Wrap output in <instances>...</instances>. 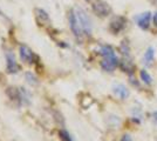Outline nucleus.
Segmentation results:
<instances>
[{"label":"nucleus","mask_w":157,"mask_h":141,"mask_svg":"<svg viewBox=\"0 0 157 141\" xmlns=\"http://www.w3.org/2000/svg\"><path fill=\"white\" fill-rule=\"evenodd\" d=\"M98 53L103 57V60L101 61V67L105 72H113L118 65V59L115 54V51L110 46H101L98 49Z\"/></svg>","instance_id":"1"},{"label":"nucleus","mask_w":157,"mask_h":141,"mask_svg":"<svg viewBox=\"0 0 157 141\" xmlns=\"http://www.w3.org/2000/svg\"><path fill=\"white\" fill-rule=\"evenodd\" d=\"M7 95L11 100L18 102V105H28L29 104V94L25 91V88H8Z\"/></svg>","instance_id":"2"},{"label":"nucleus","mask_w":157,"mask_h":141,"mask_svg":"<svg viewBox=\"0 0 157 141\" xmlns=\"http://www.w3.org/2000/svg\"><path fill=\"white\" fill-rule=\"evenodd\" d=\"M75 13H76V17H78V20L80 22V26L82 28V32L86 35H90L93 31V25H92V20L90 18L88 17V14L86 13L85 10L82 8H76L74 10Z\"/></svg>","instance_id":"3"},{"label":"nucleus","mask_w":157,"mask_h":141,"mask_svg":"<svg viewBox=\"0 0 157 141\" xmlns=\"http://www.w3.org/2000/svg\"><path fill=\"white\" fill-rule=\"evenodd\" d=\"M19 53L21 60L26 64H34L35 61H38V57L34 54L32 49L26 45H21L19 48Z\"/></svg>","instance_id":"4"},{"label":"nucleus","mask_w":157,"mask_h":141,"mask_svg":"<svg viewBox=\"0 0 157 141\" xmlns=\"http://www.w3.org/2000/svg\"><path fill=\"white\" fill-rule=\"evenodd\" d=\"M69 27H71L72 32L74 33V35L76 38H81L82 37L83 32H82V28L80 26V22H78V17H76V13H75L74 10L71 11V13H69Z\"/></svg>","instance_id":"5"},{"label":"nucleus","mask_w":157,"mask_h":141,"mask_svg":"<svg viewBox=\"0 0 157 141\" xmlns=\"http://www.w3.org/2000/svg\"><path fill=\"white\" fill-rule=\"evenodd\" d=\"M19 65L15 60V57L12 52L6 53V72L8 74H15L19 72Z\"/></svg>","instance_id":"6"},{"label":"nucleus","mask_w":157,"mask_h":141,"mask_svg":"<svg viewBox=\"0 0 157 141\" xmlns=\"http://www.w3.org/2000/svg\"><path fill=\"white\" fill-rule=\"evenodd\" d=\"M93 11L98 14V17H107L110 13V7L107 2L98 0L93 5Z\"/></svg>","instance_id":"7"},{"label":"nucleus","mask_w":157,"mask_h":141,"mask_svg":"<svg viewBox=\"0 0 157 141\" xmlns=\"http://www.w3.org/2000/svg\"><path fill=\"white\" fill-rule=\"evenodd\" d=\"M150 20H151L150 12H145V13H142V14H140V15H136V17H135V21H136L137 26L141 27L142 29H148V28H149Z\"/></svg>","instance_id":"8"},{"label":"nucleus","mask_w":157,"mask_h":141,"mask_svg":"<svg viewBox=\"0 0 157 141\" xmlns=\"http://www.w3.org/2000/svg\"><path fill=\"white\" fill-rule=\"evenodd\" d=\"M125 26V19L123 17H116L114 18L110 22V31L113 33H118L121 32Z\"/></svg>","instance_id":"9"},{"label":"nucleus","mask_w":157,"mask_h":141,"mask_svg":"<svg viewBox=\"0 0 157 141\" xmlns=\"http://www.w3.org/2000/svg\"><path fill=\"white\" fill-rule=\"evenodd\" d=\"M113 91H114V93L116 94V96H118L122 100H124L129 96V91L127 89L124 85H115L113 87Z\"/></svg>","instance_id":"10"},{"label":"nucleus","mask_w":157,"mask_h":141,"mask_svg":"<svg viewBox=\"0 0 157 141\" xmlns=\"http://www.w3.org/2000/svg\"><path fill=\"white\" fill-rule=\"evenodd\" d=\"M154 57H155V52H154V48L152 47H149L147 49V52L144 54L143 58V64L147 66V67H150L154 62Z\"/></svg>","instance_id":"11"},{"label":"nucleus","mask_w":157,"mask_h":141,"mask_svg":"<svg viewBox=\"0 0 157 141\" xmlns=\"http://www.w3.org/2000/svg\"><path fill=\"white\" fill-rule=\"evenodd\" d=\"M140 74H141V79L143 80L144 84H147V85H151L152 84V78H151L150 74L148 73L145 69H142Z\"/></svg>","instance_id":"12"},{"label":"nucleus","mask_w":157,"mask_h":141,"mask_svg":"<svg viewBox=\"0 0 157 141\" xmlns=\"http://www.w3.org/2000/svg\"><path fill=\"white\" fill-rule=\"evenodd\" d=\"M59 136H60V140L61 141H73L71 134H69L66 129H61V131H60Z\"/></svg>","instance_id":"13"},{"label":"nucleus","mask_w":157,"mask_h":141,"mask_svg":"<svg viewBox=\"0 0 157 141\" xmlns=\"http://www.w3.org/2000/svg\"><path fill=\"white\" fill-rule=\"evenodd\" d=\"M26 80L31 85H38V79L35 78V75L32 72H27L26 73Z\"/></svg>","instance_id":"14"},{"label":"nucleus","mask_w":157,"mask_h":141,"mask_svg":"<svg viewBox=\"0 0 157 141\" xmlns=\"http://www.w3.org/2000/svg\"><path fill=\"white\" fill-rule=\"evenodd\" d=\"M120 141H132V139H131V136L129 134H124L122 138H121V140Z\"/></svg>","instance_id":"15"},{"label":"nucleus","mask_w":157,"mask_h":141,"mask_svg":"<svg viewBox=\"0 0 157 141\" xmlns=\"http://www.w3.org/2000/svg\"><path fill=\"white\" fill-rule=\"evenodd\" d=\"M152 118H154V121H155V122L157 123V111L152 113Z\"/></svg>","instance_id":"16"},{"label":"nucleus","mask_w":157,"mask_h":141,"mask_svg":"<svg viewBox=\"0 0 157 141\" xmlns=\"http://www.w3.org/2000/svg\"><path fill=\"white\" fill-rule=\"evenodd\" d=\"M154 24H155V26L157 27V12L155 13V15H154Z\"/></svg>","instance_id":"17"}]
</instances>
